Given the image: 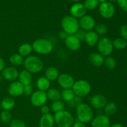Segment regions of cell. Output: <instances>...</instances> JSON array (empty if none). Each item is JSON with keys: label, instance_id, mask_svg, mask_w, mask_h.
Masks as SVG:
<instances>
[{"label": "cell", "instance_id": "1", "mask_svg": "<svg viewBox=\"0 0 127 127\" xmlns=\"http://www.w3.org/2000/svg\"><path fill=\"white\" fill-rule=\"evenodd\" d=\"M26 70L30 73H38L43 69V63L42 60L37 56H29L24 61Z\"/></svg>", "mask_w": 127, "mask_h": 127}, {"label": "cell", "instance_id": "2", "mask_svg": "<svg viewBox=\"0 0 127 127\" xmlns=\"http://www.w3.org/2000/svg\"><path fill=\"white\" fill-rule=\"evenodd\" d=\"M55 123L58 127H71L74 124V119L70 112L65 110L55 114Z\"/></svg>", "mask_w": 127, "mask_h": 127}, {"label": "cell", "instance_id": "3", "mask_svg": "<svg viewBox=\"0 0 127 127\" xmlns=\"http://www.w3.org/2000/svg\"><path fill=\"white\" fill-rule=\"evenodd\" d=\"M76 115L79 122L85 124L90 122L93 119V110L91 107L85 103L81 104L76 109Z\"/></svg>", "mask_w": 127, "mask_h": 127}, {"label": "cell", "instance_id": "4", "mask_svg": "<svg viewBox=\"0 0 127 127\" xmlns=\"http://www.w3.org/2000/svg\"><path fill=\"white\" fill-rule=\"evenodd\" d=\"M61 25L63 31L68 35H74L79 29L78 20L71 16H66L62 19Z\"/></svg>", "mask_w": 127, "mask_h": 127}, {"label": "cell", "instance_id": "5", "mask_svg": "<svg viewBox=\"0 0 127 127\" xmlns=\"http://www.w3.org/2000/svg\"><path fill=\"white\" fill-rule=\"evenodd\" d=\"M32 49L35 53L40 55H47L50 53L53 48L50 41L43 38L35 40L32 45Z\"/></svg>", "mask_w": 127, "mask_h": 127}, {"label": "cell", "instance_id": "6", "mask_svg": "<svg viewBox=\"0 0 127 127\" xmlns=\"http://www.w3.org/2000/svg\"><path fill=\"white\" fill-rule=\"evenodd\" d=\"M75 95L78 97L86 96L91 91V86L88 81L86 80H79L74 82L72 88Z\"/></svg>", "mask_w": 127, "mask_h": 127}, {"label": "cell", "instance_id": "7", "mask_svg": "<svg viewBox=\"0 0 127 127\" xmlns=\"http://www.w3.org/2000/svg\"><path fill=\"white\" fill-rule=\"evenodd\" d=\"M97 45L99 53L103 57L109 56L114 50L113 42L107 37H104L99 39Z\"/></svg>", "mask_w": 127, "mask_h": 127}, {"label": "cell", "instance_id": "8", "mask_svg": "<svg viewBox=\"0 0 127 127\" xmlns=\"http://www.w3.org/2000/svg\"><path fill=\"white\" fill-rule=\"evenodd\" d=\"M47 93L42 91H37L31 95V102L33 106L39 107L45 104L47 101Z\"/></svg>", "mask_w": 127, "mask_h": 127}, {"label": "cell", "instance_id": "9", "mask_svg": "<svg viewBox=\"0 0 127 127\" xmlns=\"http://www.w3.org/2000/svg\"><path fill=\"white\" fill-rule=\"evenodd\" d=\"M100 15L105 19H109L113 17L115 14V9L112 3L108 1L102 2L99 7Z\"/></svg>", "mask_w": 127, "mask_h": 127}, {"label": "cell", "instance_id": "10", "mask_svg": "<svg viewBox=\"0 0 127 127\" xmlns=\"http://www.w3.org/2000/svg\"><path fill=\"white\" fill-rule=\"evenodd\" d=\"M79 27L85 31H93L95 26V19L90 15H84L79 20Z\"/></svg>", "mask_w": 127, "mask_h": 127}, {"label": "cell", "instance_id": "11", "mask_svg": "<svg viewBox=\"0 0 127 127\" xmlns=\"http://www.w3.org/2000/svg\"><path fill=\"white\" fill-rule=\"evenodd\" d=\"M57 80L60 86L64 89H72L75 82L73 77L66 73L60 74Z\"/></svg>", "mask_w": 127, "mask_h": 127}, {"label": "cell", "instance_id": "12", "mask_svg": "<svg viewBox=\"0 0 127 127\" xmlns=\"http://www.w3.org/2000/svg\"><path fill=\"white\" fill-rule=\"evenodd\" d=\"M87 12V9H86L84 4L80 2H76L70 8L71 16L75 17L78 19H80L84 15H86Z\"/></svg>", "mask_w": 127, "mask_h": 127}, {"label": "cell", "instance_id": "13", "mask_svg": "<svg viewBox=\"0 0 127 127\" xmlns=\"http://www.w3.org/2000/svg\"><path fill=\"white\" fill-rule=\"evenodd\" d=\"M64 43L69 50L75 52L80 48L81 42L74 35H69L64 40Z\"/></svg>", "mask_w": 127, "mask_h": 127}, {"label": "cell", "instance_id": "14", "mask_svg": "<svg viewBox=\"0 0 127 127\" xmlns=\"http://www.w3.org/2000/svg\"><path fill=\"white\" fill-rule=\"evenodd\" d=\"M90 101L92 107L96 109H103L107 103L106 97L102 94L94 95L91 98Z\"/></svg>", "mask_w": 127, "mask_h": 127}, {"label": "cell", "instance_id": "15", "mask_svg": "<svg viewBox=\"0 0 127 127\" xmlns=\"http://www.w3.org/2000/svg\"><path fill=\"white\" fill-rule=\"evenodd\" d=\"M92 127H110V120L105 115H99L92 120Z\"/></svg>", "mask_w": 127, "mask_h": 127}, {"label": "cell", "instance_id": "16", "mask_svg": "<svg viewBox=\"0 0 127 127\" xmlns=\"http://www.w3.org/2000/svg\"><path fill=\"white\" fill-rule=\"evenodd\" d=\"M24 86L19 81L12 82L8 88V93L12 97H18L23 94Z\"/></svg>", "mask_w": 127, "mask_h": 127}, {"label": "cell", "instance_id": "17", "mask_svg": "<svg viewBox=\"0 0 127 127\" xmlns=\"http://www.w3.org/2000/svg\"><path fill=\"white\" fill-rule=\"evenodd\" d=\"M2 76L6 80L13 81L18 78L19 72L14 67H7L2 71Z\"/></svg>", "mask_w": 127, "mask_h": 127}, {"label": "cell", "instance_id": "18", "mask_svg": "<svg viewBox=\"0 0 127 127\" xmlns=\"http://www.w3.org/2000/svg\"><path fill=\"white\" fill-rule=\"evenodd\" d=\"M99 35L95 31H90L86 32L84 41L89 47H94L99 42Z\"/></svg>", "mask_w": 127, "mask_h": 127}, {"label": "cell", "instance_id": "19", "mask_svg": "<svg viewBox=\"0 0 127 127\" xmlns=\"http://www.w3.org/2000/svg\"><path fill=\"white\" fill-rule=\"evenodd\" d=\"M88 60L91 64L95 67H100L104 64V57L99 53H91L88 57Z\"/></svg>", "mask_w": 127, "mask_h": 127}, {"label": "cell", "instance_id": "20", "mask_svg": "<svg viewBox=\"0 0 127 127\" xmlns=\"http://www.w3.org/2000/svg\"><path fill=\"white\" fill-rule=\"evenodd\" d=\"M54 124V116L50 113L42 115L39 121L40 127H53Z\"/></svg>", "mask_w": 127, "mask_h": 127}, {"label": "cell", "instance_id": "21", "mask_svg": "<svg viewBox=\"0 0 127 127\" xmlns=\"http://www.w3.org/2000/svg\"><path fill=\"white\" fill-rule=\"evenodd\" d=\"M19 81L23 86L29 85L32 83V75L31 73L27 70H22L19 73Z\"/></svg>", "mask_w": 127, "mask_h": 127}, {"label": "cell", "instance_id": "22", "mask_svg": "<svg viewBox=\"0 0 127 127\" xmlns=\"http://www.w3.org/2000/svg\"><path fill=\"white\" fill-rule=\"evenodd\" d=\"M45 77L50 81L57 80L58 77H59L60 74L59 71H58L57 68L50 66L46 69L45 71Z\"/></svg>", "mask_w": 127, "mask_h": 127}, {"label": "cell", "instance_id": "23", "mask_svg": "<svg viewBox=\"0 0 127 127\" xmlns=\"http://www.w3.org/2000/svg\"><path fill=\"white\" fill-rule=\"evenodd\" d=\"M36 85H37V87L38 89V90L45 92L50 89V81L48 79H47L45 76L40 77L37 80Z\"/></svg>", "mask_w": 127, "mask_h": 127}, {"label": "cell", "instance_id": "24", "mask_svg": "<svg viewBox=\"0 0 127 127\" xmlns=\"http://www.w3.org/2000/svg\"><path fill=\"white\" fill-rule=\"evenodd\" d=\"M1 106L4 110H11L15 106V100L11 97H6L4 98L1 102Z\"/></svg>", "mask_w": 127, "mask_h": 127}, {"label": "cell", "instance_id": "25", "mask_svg": "<svg viewBox=\"0 0 127 127\" xmlns=\"http://www.w3.org/2000/svg\"><path fill=\"white\" fill-rule=\"evenodd\" d=\"M47 99L51 101H57L61 99V93L55 88H51L47 91Z\"/></svg>", "mask_w": 127, "mask_h": 127}, {"label": "cell", "instance_id": "26", "mask_svg": "<svg viewBox=\"0 0 127 127\" xmlns=\"http://www.w3.org/2000/svg\"><path fill=\"white\" fill-rule=\"evenodd\" d=\"M32 45L28 43H25L21 45L18 49L19 54L21 55L22 57H27L32 53Z\"/></svg>", "mask_w": 127, "mask_h": 127}, {"label": "cell", "instance_id": "27", "mask_svg": "<svg viewBox=\"0 0 127 127\" xmlns=\"http://www.w3.org/2000/svg\"><path fill=\"white\" fill-rule=\"evenodd\" d=\"M74 97H75V94L72 89H63V91L61 93V99L66 102L69 103Z\"/></svg>", "mask_w": 127, "mask_h": 127}, {"label": "cell", "instance_id": "28", "mask_svg": "<svg viewBox=\"0 0 127 127\" xmlns=\"http://www.w3.org/2000/svg\"><path fill=\"white\" fill-rule=\"evenodd\" d=\"M24 58L19 53L12 55L9 58V62L14 66H21L24 63Z\"/></svg>", "mask_w": 127, "mask_h": 127}, {"label": "cell", "instance_id": "29", "mask_svg": "<svg viewBox=\"0 0 127 127\" xmlns=\"http://www.w3.org/2000/svg\"><path fill=\"white\" fill-rule=\"evenodd\" d=\"M117 105L114 102H109L107 103L105 106L104 107V112H105V115H112L116 112Z\"/></svg>", "mask_w": 127, "mask_h": 127}, {"label": "cell", "instance_id": "30", "mask_svg": "<svg viewBox=\"0 0 127 127\" xmlns=\"http://www.w3.org/2000/svg\"><path fill=\"white\" fill-rule=\"evenodd\" d=\"M113 46L114 48L119 50L125 49L127 46V42L122 38H117L113 42Z\"/></svg>", "mask_w": 127, "mask_h": 127}, {"label": "cell", "instance_id": "31", "mask_svg": "<svg viewBox=\"0 0 127 127\" xmlns=\"http://www.w3.org/2000/svg\"><path fill=\"white\" fill-rule=\"evenodd\" d=\"M104 64L108 69L112 70L116 66V61L114 57L108 56L105 59H104Z\"/></svg>", "mask_w": 127, "mask_h": 127}, {"label": "cell", "instance_id": "32", "mask_svg": "<svg viewBox=\"0 0 127 127\" xmlns=\"http://www.w3.org/2000/svg\"><path fill=\"white\" fill-rule=\"evenodd\" d=\"M64 102L62 100H57V101L53 102L52 105H51V109H52V111L54 112L55 113L58 112L62 110H63L64 109Z\"/></svg>", "mask_w": 127, "mask_h": 127}, {"label": "cell", "instance_id": "33", "mask_svg": "<svg viewBox=\"0 0 127 127\" xmlns=\"http://www.w3.org/2000/svg\"><path fill=\"white\" fill-rule=\"evenodd\" d=\"M94 29L95 32L98 35H105L108 32L107 27L104 24H97L95 26Z\"/></svg>", "mask_w": 127, "mask_h": 127}, {"label": "cell", "instance_id": "34", "mask_svg": "<svg viewBox=\"0 0 127 127\" xmlns=\"http://www.w3.org/2000/svg\"><path fill=\"white\" fill-rule=\"evenodd\" d=\"M99 4L97 0H85L84 5L87 10H94Z\"/></svg>", "mask_w": 127, "mask_h": 127}, {"label": "cell", "instance_id": "35", "mask_svg": "<svg viewBox=\"0 0 127 127\" xmlns=\"http://www.w3.org/2000/svg\"><path fill=\"white\" fill-rule=\"evenodd\" d=\"M1 121L4 123H10L12 120V114L9 110H3L0 114Z\"/></svg>", "mask_w": 127, "mask_h": 127}, {"label": "cell", "instance_id": "36", "mask_svg": "<svg viewBox=\"0 0 127 127\" xmlns=\"http://www.w3.org/2000/svg\"><path fill=\"white\" fill-rule=\"evenodd\" d=\"M82 103L81 97L75 95V97L69 102V105L71 109H76Z\"/></svg>", "mask_w": 127, "mask_h": 127}, {"label": "cell", "instance_id": "37", "mask_svg": "<svg viewBox=\"0 0 127 127\" xmlns=\"http://www.w3.org/2000/svg\"><path fill=\"white\" fill-rule=\"evenodd\" d=\"M10 127H26L24 122L19 119H14L10 122Z\"/></svg>", "mask_w": 127, "mask_h": 127}, {"label": "cell", "instance_id": "38", "mask_svg": "<svg viewBox=\"0 0 127 127\" xmlns=\"http://www.w3.org/2000/svg\"><path fill=\"white\" fill-rule=\"evenodd\" d=\"M86 32V31H85L84 30L82 29H79L78 31L75 33L74 35L81 42V41L84 40V39H85Z\"/></svg>", "mask_w": 127, "mask_h": 127}, {"label": "cell", "instance_id": "39", "mask_svg": "<svg viewBox=\"0 0 127 127\" xmlns=\"http://www.w3.org/2000/svg\"><path fill=\"white\" fill-rule=\"evenodd\" d=\"M120 34L123 39L127 40V25L124 24L120 27Z\"/></svg>", "mask_w": 127, "mask_h": 127}, {"label": "cell", "instance_id": "40", "mask_svg": "<svg viewBox=\"0 0 127 127\" xmlns=\"http://www.w3.org/2000/svg\"><path fill=\"white\" fill-rule=\"evenodd\" d=\"M33 93V89L31 84L29 85L24 86L23 94L26 96H31Z\"/></svg>", "mask_w": 127, "mask_h": 127}, {"label": "cell", "instance_id": "41", "mask_svg": "<svg viewBox=\"0 0 127 127\" xmlns=\"http://www.w3.org/2000/svg\"><path fill=\"white\" fill-rule=\"evenodd\" d=\"M117 3L122 10L127 12V0H117Z\"/></svg>", "mask_w": 127, "mask_h": 127}, {"label": "cell", "instance_id": "42", "mask_svg": "<svg viewBox=\"0 0 127 127\" xmlns=\"http://www.w3.org/2000/svg\"><path fill=\"white\" fill-rule=\"evenodd\" d=\"M41 112L43 114H49L50 112V108L47 105H43L41 107Z\"/></svg>", "mask_w": 127, "mask_h": 127}, {"label": "cell", "instance_id": "43", "mask_svg": "<svg viewBox=\"0 0 127 127\" xmlns=\"http://www.w3.org/2000/svg\"><path fill=\"white\" fill-rule=\"evenodd\" d=\"M72 127H86V126L84 124L79 121L73 124V125H72Z\"/></svg>", "mask_w": 127, "mask_h": 127}, {"label": "cell", "instance_id": "44", "mask_svg": "<svg viewBox=\"0 0 127 127\" xmlns=\"http://www.w3.org/2000/svg\"><path fill=\"white\" fill-rule=\"evenodd\" d=\"M68 35H68V33H66V32L63 31H62V32H61L60 33V38L63 40H65L66 38L68 37Z\"/></svg>", "mask_w": 127, "mask_h": 127}, {"label": "cell", "instance_id": "45", "mask_svg": "<svg viewBox=\"0 0 127 127\" xmlns=\"http://www.w3.org/2000/svg\"><path fill=\"white\" fill-rule=\"evenodd\" d=\"M4 61L1 57H0V72L2 71L4 68Z\"/></svg>", "mask_w": 127, "mask_h": 127}, {"label": "cell", "instance_id": "46", "mask_svg": "<svg viewBox=\"0 0 127 127\" xmlns=\"http://www.w3.org/2000/svg\"><path fill=\"white\" fill-rule=\"evenodd\" d=\"M110 127H124L119 124H114V125H112V126H110Z\"/></svg>", "mask_w": 127, "mask_h": 127}, {"label": "cell", "instance_id": "47", "mask_svg": "<svg viewBox=\"0 0 127 127\" xmlns=\"http://www.w3.org/2000/svg\"><path fill=\"white\" fill-rule=\"evenodd\" d=\"M98 2H100L102 3V2H105V1H107V0H97Z\"/></svg>", "mask_w": 127, "mask_h": 127}, {"label": "cell", "instance_id": "48", "mask_svg": "<svg viewBox=\"0 0 127 127\" xmlns=\"http://www.w3.org/2000/svg\"><path fill=\"white\" fill-rule=\"evenodd\" d=\"M71 1H73V2H75L76 3V2H79V1H81V0H71Z\"/></svg>", "mask_w": 127, "mask_h": 127}, {"label": "cell", "instance_id": "49", "mask_svg": "<svg viewBox=\"0 0 127 127\" xmlns=\"http://www.w3.org/2000/svg\"><path fill=\"white\" fill-rule=\"evenodd\" d=\"M1 81H2V78H1V76H0V84H1Z\"/></svg>", "mask_w": 127, "mask_h": 127}, {"label": "cell", "instance_id": "50", "mask_svg": "<svg viewBox=\"0 0 127 127\" xmlns=\"http://www.w3.org/2000/svg\"><path fill=\"white\" fill-rule=\"evenodd\" d=\"M110 1H117V0H110Z\"/></svg>", "mask_w": 127, "mask_h": 127}, {"label": "cell", "instance_id": "51", "mask_svg": "<svg viewBox=\"0 0 127 127\" xmlns=\"http://www.w3.org/2000/svg\"><path fill=\"white\" fill-rule=\"evenodd\" d=\"M1 102H0V109H1Z\"/></svg>", "mask_w": 127, "mask_h": 127}]
</instances>
